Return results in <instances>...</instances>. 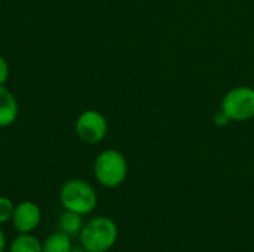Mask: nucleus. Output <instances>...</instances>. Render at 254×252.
Masks as SVG:
<instances>
[{
  "label": "nucleus",
  "mask_w": 254,
  "mask_h": 252,
  "mask_svg": "<svg viewBox=\"0 0 254 252\" xmlns=\"http://www.w3.org/2000/svg\"><path fill=\"white\" fill-rule=\"evenodd\" d=\"M118 235V226L112 218L95 217L83 224L79 241L88 252H107L115 247Z\"/></svg>",
  "instance_id": "nucleus-1"
},
{
  "label": "nucleus",
  "mask_w": 254,
  "mask_h": 252,
  "mask_svg": "<svg viewBox=\"0 0 254 252\" xmlns=\"http://www.w3.org/2000/svg\"><path fill=\"white\" fill-rule=\"evenodd\" d=\"M58 199L64 211H71L80 215L91 214L98 203L95 189L88 181L79 178L65 181L60 189Z\"/></svg>",
  "instance_id": "nucleus-2"
},
{
  "label": "nucleus",
  "mask_w": 254,
  "mask_h": 252,
  "mask_svg": "<svg viewBox=\"0 0 254 252\" xmlns=\"http://www.w3.org/2000/svg\"><path fill=\"white\" fill-rule=\"evenodd\" d=\"M92 169L98 184L106 189L122 186L128 177V162L125 156L115 149H107L98 153Z\"/></svg>",
  "instance_id": "nucleus-3"
},
{
  "label": "nucleus",
  "mask_w": 254,
  "mask_h": 252,
  "mask_svg": "<svg viewBox=\"0 0 254 252\" xmlns=\"http://www.w3.org/2000/svg\"><path fill=\"white\" fill-rule=\"evenodd\" d=\"M220 110L231 122H247L254 117V88L235 86L222 98Z\"/></svg>",
  "instance_id": "nucleus-4"
},
{
  "label": "nucleus",
  "mask_w": 254,
  "mask_h": 252,
  "mask_svg": "<svg viewBox=\"0 0 254 252\" xmlns=\"http://www.w3.org/2000/svg\"><path fill=\"white\" fill-rule=\"evenodd\" d=\"M74 131L77 138L89 146L101 143L109 131L107 119L97 110L82 111L74 123Z\"/></svg>",
  "instance_id": "nucleus-5"
},
{
  "label": "nucleus",
  "mask_w": 254,
  "mask_h": 252,
  "mask_svg": "<svg viewBox=\"0 0 254 252\" xmlns=\"http://www.w3.org/2000/svg\"><path fill=\"white\" fill-rule=\"evenodd\" d=\"M10 221L16 233H33L42 221V209L31 201L19 202L13 208Z\"/></svg>",
  "instance_id": "nucleus-6"
},
{
  "label": "nucleus",
  "mask_w": 254,
  "mask_h": 252,
  "mask_svg": "<svg viewBox=\"0 0 254 252\" xmlns=\"http://www.w3.org/2000/svg\"><path fill=\"white\" fill-rule=\"evenodd\" d=\"M19 114V105L15 95L4 88L0 86V128H7L15 123Z\"/></svg>",
  "instance_id": "nucleus-7"
},
{
  "label": "nucleus",
  "mask_w": 254,
  "mask_h": 252,
  "mask_svg": "<svg viewBox=\"0 0 254 252\" xmlns=\"http://www.w3.org/2000/svg\"><path fill=\"white\" fill-rule=\"evenodd\" d=\"M83 215L80 214H76V212H71V211H64L58 220V229L60 232H63L64 235L70 236V238H74V236H79L80 232H82V227H83V220H82Z\"/></svg>",
  "instance_id": "nucleus-8"
},
{
  "label": "nucleus",
  "mask_w": 254,
  "mask_h": 252,
  "mask_svg": "<svg viewBox=\"0 0 254 252\" xmlns=\"http://www.w3.org/2000/svg\"><path fill=\"white\" fill-rule=\"evenodd\" d=\"M9 252H43V245L31 233H18L9 245Z\"/></svg>",
  "instance_id": "nucleus-9"
},
{
  "label": "nucleus",
  "mask_w": 254,
  "mask_h": 252,
  "mask_svg": "<svg viewBox=\"0 0 254 252\" xmlns=\"http://www.w3.org/2000/svg\"><path fill=\"white\" fill-rule=\"evenodd\" d=\"M43 252H71V238L63 232H55L49 235L43 242Z\"/></svg>",
  "instance_id": "nucleus-10"
},
{
  "label": "nucleus",
  "mask_w": 254,
  "mask_h": 252,
  "mask_svg": "<svg viewBox=\"0 0 254 252\" xmlns=\"http://www.w3.org/2000/svg\"><path fill=\"white\" fill-rule=\"evenodd\" d=\"M13 202L6 198V196H0V226L10 221L12 218V214H13Z\"/></svg>",
  "instance_id": "nucleus-11"
},
{
  "label": "nucleus",
  "mask_w": 254,
  "mask_h": 252,
  "mask_svg": "<svg viewBox=\"0 0 254 252\" xmlns=\"http://www.w3.org/2000/svg\"><path fill=\"white\" fill-rule=\"evenodd\" d=\"M213 123H214L216 126H219V128H225V126H228V125L231 123V119L225 114L223 110L219 108V110L214 113V116H213Z\"/></svg>",
  "instance_id": "nucleus-12"
},
{
  "label": "nucleus",
  "mask_w": 254,
  "mask_h": 252,
  "mask_svg": "<svg viewBox=\"0 0 254 252\" xmlns=\"http://www.w3.org/2000/svg\"><path fill=\"white\" fill-rule=\"evenodd\" d=\"M9 79V64L7 61L0 55V86L4 85Z\"/></svg>",
  "instance_id": "nucleus-13"
},
{
  "label": "nucleus",
  "mask_w": 254,
  "mask_h": 252,
  "mask_svg": "<svg viewBox=\"0 0 254 252\" xmlns=\"http://www.w3.org/2000/svg\"><path fill=\"white\" fill-rule=\"evenodd\" d=\"M6 236H4V233H3V230L0 229V252H4L6 250Z\"/></svg>",
  "instance_id": "nucleus-14"
},
{
  "label": "nucleus",
  "mask_w": 254,
  "mask_h": 252,
  "mask_svg": "<svg viewBox=\"0 0 254 252\" xmlns=\"http://www.w3.org/2000/svg\"><path fill=\"white\" fill-rule=\"evenodd\" d=\"M71 252H88V251H86L83 247H80V248H73V250H71Z\"/></svg>",
  "instance_id": "nucleus-15"
}]
</instances>
